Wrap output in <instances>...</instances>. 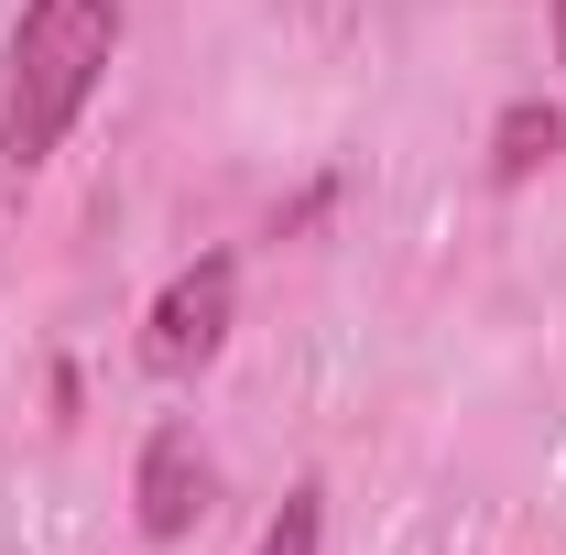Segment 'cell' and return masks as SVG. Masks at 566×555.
<instances>
[{"instance_id": "1", "label": "cell", "mask_w": 566, "mask_h": 555, "mask_svg": "<svg viewBox=\"0 0 566 555\" xmlns=\"http://www.w3.org/2000/svg\"><path fill=\"white\" fill-rule=\"evenodd\" d=\"M120 33H132V0H22L11 55H0V164L11 175L66 153V132L87 121L98 76L120 55Z\"/></svg>"}, {"instance_id": "2", "label": "cell", "mask_w": 566, "mask_h": 555, "mask_svg": "<svg viewBox=\"0 0 566 555\" xmlns=\"http://www.w3.org/2000/svg\"><path fill=\"white\" fill-rule=\"evenodd\" d=\"M240 327V262L229 251H197L186 273L153 294V316H142V370L153 381H197L218 348Z\"/></svg>"}, {"instance_id": "3", "label": "cell", "mask_w": 566, "mask_h": 555, "mask_svg": "<svg viewBox=\"0 0 566 555\" xmlns=\"http://www.w3.org/2000/svg\"><path fill=\"white\" fill-rule=\"evenodd\" d=\"M208 501H218V469H208V447H197V425H153L142 458H132L142 534H153V545H186V534L208 523Z\"/></svg>"}, {"instance_id": "4", "label": "cell", "mask_w": 566, "mask_h": 555, "mask_svg": "<svg viewBox=\"0 0 566 555\" xmlns=\"http://www.w3.org/2000/svg\"><path fill=\"white\" fill-rule=\"evenodd\" d=\"M556 153H566V109L556 98H512L491 121V186H534Z\"/></svg>"}, {"instance_id": "5", "label": "cell", "mask_w": 566, "mask_h": 555, "mask_svg": "<svg viewBox=\"0 0 566 555\" xmlns=\"http://www.w3.org/2000/svg\"><path fill=\"white\" fill-rule=\"evenodd\" d=\"M251 555H327V490L294 480V490H283V512L262 523V545H251Z\"/></svg>"}, {"instance_id": "6", "label": "cell", "mask_w": 566, "mask_h": 555, "mask_svg": "<svg viewBox=\"0 0 566 555\" xmlns=\"http://www.w3.org/2000/svg\"><path fill=\"white\" fill-rule=\"evenodd\" d=\"M545 22H556V66H566V0H545Z\"/></svg>"}]
</instances>
